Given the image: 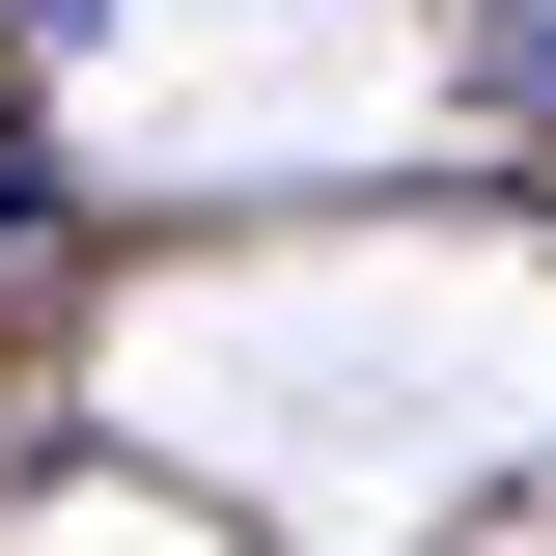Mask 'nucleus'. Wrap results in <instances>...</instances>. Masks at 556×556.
<instances>
[{
    "instance_id": "obj_1",
    "label": "nucleus",
    "mask_w": 556,
    "mask_h": 556,
    "mask_svg": "<svg viewBox=\"0 0 556 556\" xmlns=\"http://www.w3.org/2000/svg\"><path fill=\"white\" fill-rule=\"evenodd\" d=\"M56 223H84V167H56L28 112H0V251H56Z\"/></svg>"
}]
</instances>
